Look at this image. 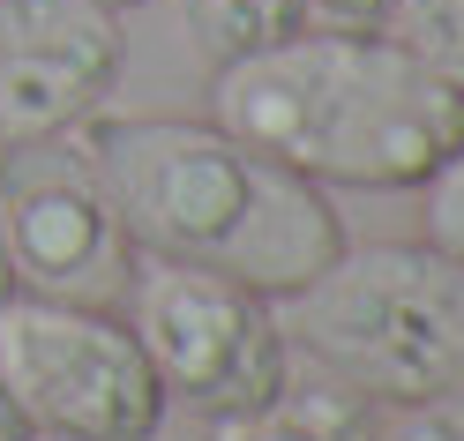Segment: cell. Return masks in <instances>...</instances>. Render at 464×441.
I'll use <instances>...</instances> for the list:
<instances>
[{
    "label": "cell",
    "instance_id": "277c9868",
    "mask_svg": "<svg viewBox=\"0 0 464 441\" xmlns=\"http://www.w3.org/2000/svg\"><path fill=\"white\" fill-rule=\"evenodd\" d=\"M0 389L31 434L61 441H150L165 419V389L128 314L45 292L0 300Z\"/></svg>",
    "mask_w": 464,
    "mask_h": 441
},
{
    "label": "cell",
    "instance_id": "5bb4252c",
    "mask_svg": "<svg viewBox=\"0 0 464 441\" xmlns=\"http://www.w3.org/2000/svg\"><path fill=\"white\" fill-rule=\"evenodd\" d=\"M23 434H31V427H23V411L8 404V389H0V441H23Z\"/></svg>",
    "mask_w": 464,
    "mask_h": 441
},
{
    "label": "cell",
    "instance_id": "5b68a950",
    "mask_svg": "<svg viewBox=\"0 0 464 441\" xmlns=\"http://www.w3.org/2000/svg\"><path fill=\"white\" fill-rule=\"evenodd\" d=\"M121 307H128V330L142 344V360H150L165 404L180 397L218 419V411L263 404L293 374V337H285L277 300L240 277L165 262V254H135Z\"/></svg>",
    "mask_w": 464,
    "mask_h": 441
},
{
    "label": "cell",
    "instance_id": "ba28073f",
    "mask_svg": "<svg viewBox=\"0 0 464 441\" xmlns=\"http://www.w3.org/2000/svg\"><path fill=\"white\" fill-rule=\"evenodd\" d=\"M210 441H382L374 397H360L353 381H293L285 374L263 404L218 411Z\"/></svg>",
    "mask_w": 464,
    "mask_h": 441
},
{
    "label": "cell",
    "instance_id": "2e32d148",
    "mask_svg": "<svg viewBox=\"0 0 464 441\" xmlns=\"http://www.w3.org/2000/svg\"><path fill=\"white\" fill-rule=\"evenodd\" d=\"M98 8H112V15H128V8H142V0H98Z\"/></svg>",
    "mask_w": 464,
    "mask_h": 441
},
{
    "label": "cell",
    "instance_id": "52a82bcc",
    "mask_svg": "<svg viewBox=\"0 0 464 441\" xmlns=\"http://www.w3.org/2000/svg\"><path fill=\"white\" fill-rule=\"evenodd\" d=\"M0 225H8V262H15V292H45V300H75V307H121L128 277H135V240L112 195L98 187V172L61 142L53 172H23L0 195Z\"/></svg>",
    "mask_w": 464,
    "mask_h": 441
},
{
    "label": "cell",
    "instance_id": "6da1fadb",
    "mask_svg": "<svg viewBox=\"0 0 464 441\" xmlns=\"http://www.w3.org/2000/svg\"><path fill=\"white\" fill-rule=\"evenodd\" d=\"M61 142L98 172L142 254L195 262L285 300L307 277H323L344 247L330 195L218 120H98L91 112Z\"/></svg>",
    "mask_w": 464,
    "mask_h": 441
},
{
    "label": "cell",
    "instance_id": "30bf717a",
    "mask_svg": "<svg viewBox=\"0 0 464 441\" xmlns=\"http://www.w3.org/2000/svg\"><path fill=\"white\" fill-rule=\"evenodd\" d=\"M382 31L464 91V0H390Z\"/></svg>",
    "mask_w": 464,
    "mask_h": 441
},
{
    "label": "cell",
    "instance_id": "8fae6325",
    "mask_svg": "<svg viewBox=\"0 0 464 441\" xmlns=\"http://www.w3.org/2000/svg\"><path fill=\"white\" fill-rule=\"evenodd\" d=\"M420 195V217H427V240L464 262V135L450 142V158L427 172V180L412 187Z\"/></svg>",
    "mask_w": 464,
    "mask_h": 441
},
{
    "label": "cell",
    "instance_id": "8992f818",
    "mask_svg": "<svg viewBox=\"0 0 464 441\" xmlns=\"http://www.w3.org/2000/svg\"><path fill=\"white\" fill-rule=\"evenodd\" d=\"M121 15L98 0H0V158L45 150L105 105Z\"/></svg>",
    "mask_w": 464,
    "mask_h": 441
},
{
    "label": "cell",
    "instance_id": "9c48e42d",
    "mask_svg": "<svg viewBox=\"0 0 464 441\" xmlns=\"http://www.w3.org/2000/svg\"><path fill=\"white\" fill-rule=\"evenodd\" d=\"M180 8L210 61H240V53L300 31V0H180Z\"/></svg>",
    "mask_w": 464,
    "mask_h": 441
},
{
    "label": "cell",
    "instance_id": "7c38bea8",
    "mask_svg": "<svg viewBox=\"0 0 464 441\" xmlns=\"http://www.w3.org/2000/svg\"><path fill=\"white\" fill-rule=\"evenodd\" d=\"M382 441H464V389L397 404V427H390Z\"/></svg>",
    "mask_w": 464,
    "mask_h": 441
},
{
    "label": "cell",
    "instance_id": "3957f363",
    "mask_svg": "<svg viewBox=\"0 0 464 441\" xmlns=\"http://www.w3.org/2000/svg\"><path fill=\"white\" fill-rule=\"evenodd\" d=\"M285 337L374 404L464 389V262L434 240H344L323 277L277 300Z\"/></svg>",
    "mask_w": 464,
    "mask_h": 441
},
{
    "label": "cell",
    "instance_id": "9a60e30c",
    "mask_svg": "<svg viewBox=\"0 0 464 441\" xmlns=\"http://www.w3.org/2000/svg\"><path fill=\"white\" fill-rule=\"evenodd\" d=\"M15 292V262H8V225H0V300Z\"/></svg>",
    "mask_w": 464,
    "mask_h": 441
},
{
    "label": "cell",
    "instance_id": "4fadbf2b",
    "mask_svg": "<svg viewBox=\"0 0 464 441\" xmlns=\"http://www.w3.org/2000/svg\"><path fill=\"white\" fill-rule=\"evenodd\" d=\"M390 0H300V31H382Z\"/></svg>",
    "mask_w": 464,
    "mask_h": 441
},
{
    "label": "cell",
    "instance_id": "e0dca14e",
    "mask_svg": "<svg viewBox=\"0 0 464 441\" xmlns=\"http://www.w3.org/2000/svg\"><path fill=\"white\" fill-rule=\"evenodd\" d=\"M23 441H61V434H23Z\"/></svg>",
    "mask_w": 464,
    "mask_h": 441
},
{
    "label": "cell",
    "instance_id": "7a4b0ae2",
    "mask_svg": "<svg viewBox=\"0 0 464 441\" xmlns=\"http://www.w3.org/2000/svg\"><path fill=\"white\" fill-rule=\"evenodd\" d=\"M210 120L314 187L412 195L464 135V91L390 31H285L218 61Z\"/></svg>",
    "mask_w": 464,
    "mask_h": 441
}]
</instances>
